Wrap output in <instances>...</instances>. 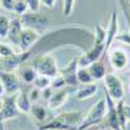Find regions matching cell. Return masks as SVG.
<instances>
[{
	"instance_id": "obj_2",
	"label": "cell",
	"mask_w": 130,
	"mask_h": 130,
	"mask_svg": "<svg viewBox=\"0 0 130 130\" xmlns=\"http://www.w3.org/2000/svg\"><path fill=\"white\" fill-rule=\"evenodd\" d=\"M105 40H107V29H104L100 24H98L96 27H95V32H94L92 46L78 57V65L79 67L87 68L90 64H92L96 60H99L103 56L104 50H105Z\"/></svg>"
},
{
	"instance_id": "obj_16",
	"label": "cell",
	"mask_w": 130,
	"mask_h": 130,
	"mask_svg": "<svg viewBox=\"0 0 130 130\" xmlns=\"http://www.w3.org/2000/svg\"><path fill=\"white\" fill-rule=\"evenodd\" d=\"M98 92V85L96 82L87 83V85H81L79 87L75 90V98L78 100H86L92 98Z\"/></svg>"
},
{
	"instance_id": "obj_31",
	"label": "cell",
	"mask_w": 130,
	"mask_h": 130,
	"mask_svg": "<svg viewBox=\"0 0 130 130\" xmlns=\"http://www.w3.org/2000/svg\"><path fill=\"white\" fill-rule=\"evenodd\" d=\"M27 95H29V99H30L31 103H37V102L40 99V96H42V91H40L39 89L34 87V89L30 90V92H29Z\"/></svg>"
},
{
	"instance_id": "obj_34",
	"label": "cell",
	"mask_w": 130,
	"mask_h": 130,
	"mask_svg": "<svg viewBox=\"0 0 130 130\" xmlns=\"http://www.w3.org/2000/svg\"><path fill=\"white\" fill-rule=\"evenodd\" d=\"M124 115H125V117H126V121L127 122H130V104H126V103H124Z\"/></svg>"
},
{
	"instance_id": "obj_37",
	"label": "cell",
	"mask_w": 130,
	"mask_h": 130,
	"mask_svg": "<svg viewBox=\"0 0 130 130\" xmlns=\"http://www.w3.org/2000/svg\"><path fill=\"white\" fill-rule=\"evenodd\" d=\"M129 12H130V3H129Z\"/></svg>"
},
{
	"instance_id": "obj_14",
	"label": "cell",
	"mask_w": 130,
	"mask_h": 130,
	"mask_svg": "<svg viewBox=\"0 0 130 130\" xmlns=\"http://www.w3.org/2000/svg\"><path fill=\"white\" fill-rule=\"evenodd\" d=\"M22 29H24V25H22V21H21V18L16 17V18L10 20L8 35H7V39L10 42V44L18 47L20 37H21V32H22Z\"/></svg>"
},
{
	"instance_id": "obj_11",
	"label": "cell",
	"mask_w": 130,
	"mask_h": 130,
	"mask_svg": "<svg viewBox=\"0 0 130 130\" xmlns=\"http://www.w3.org/2000/svg\"><path fill=\"white\" fill-rule=\"evenodd\" d=\"M40 37H42L40 32H38L37 30L24 27L22 32H21V37H20V43H18L20 52H26V51L31 50L35 43L40 39Z\"/></svg>"
},
{
	"instance_id": "obj_4",
	"label": "cell",
	"mask_w": 130,
	"mask_h": 130,
	"mask_svg": "<svg viewBox=\"0 0 130 130\" xmlns=\"http://www.w3.org/2000/svg\"><path fill=\"white\" fill-rule=\"evenodd\" d=\"M32 67L35 68L37 73L40 75H47V77H56L59 74V65L55 57L51 56L50 53H43V55H38L32 62Z\"/></svg>"
},
{
	"instance_id": "obj_18",
	"label": "cell",
	"mask_w": 130,
	"mask_h": 130,
	"mask_svg": "<svg viewBox=\"0 0 130 130\" xmlns=\"http://www.w3.org/2000/svg\"><path fill=\"white\" fill-rule=\"evenodd\" d=\"M18 70H20L18 77L24 83H27V85L34 83V79L37 78L38 73H37L35 68L32 67V65H22Z\"/></svg>"
},
{
	"instance_id": "obj_1",
	"label": "cell",
	"mask_w": 130,
	"mask_h": 130,
	"mask_svg": "<svg viewBox=\"0 0 130 130\" xmlns=\"http://www.w3.org/2000/svg\"><path fill=\"white\" fill-rule=\"evenodd\" d=\"M82 111H69L55 116L39 126V130H78L83 121Z\"/></svg>"
},
{
	"instance_id": "obj_13",
	"label": "cell",
	"mask_w": 130,
	"mask_h": 130,
	"mask_svg": "<svg viewBox=\"0 0 130 130\" xmlns=\"http://www.w3.org/2000/svg\"><path fill=\"white\" fill-rule=\"evenodd\" d=\"M30 52L26 51V52H16L14 55L9 56V57H5L2 60V64L4 65V70H8V72H16L17 69H20L22 65L30 59Z\"/></svg>"
},
{
	"instance_id": "obj_35",
	"label": "cell",
	"mask_w": 130,
	"mask_h": 130,
	"mask_svg": "<svg viewBox=\"0 0 130 130\" xmlns=\"http://www.w3.org/2000/svg\"><path fill=\"white\" fill-rule=\"evenodd\" d=\"M4 94H5V91H4V87H3V83L0 82V98H3Z\"/></svg>"
},
{
	"instance_id": "obj_5",
	"label": "cell",
	"mask_w": 130,
	"mask_h": 130,
	"mask_svg": "<svg viewBox=\"0 0 130 130\" xmlns=\"http://www.w3.org/2000/svg\"><path fill=\"white\" fill-rule=\"evenodd\" d=\"M104 89L105 92L109 95L115 102L124 100L125 96V86L121 78L115 73H107L104 77Z\"/></svg>"
},
{
	"instance_id": "obj_39",
	"label": "cell",
	"mask_w": 130,
	"mask_h": 130,
	"mask_svg": "<svg viewBox=\"0 0 130 130\" xmlns=\"http://www.w3.org/2000/svg\"><path fill=\"white\" fill-rule=\"evenodd\" d=\"M129 87H130V83H129Z\"/></svg>"
},
{
	"instance_id": "obj_19",
	"label": "cell",
	"mask_w": 130,
	"mask_h": 130,
	"mask_svg": "<svg viewBox=\"0 0 130 130\" xmlns=\"http://www.w3.org/2000/svg\"><path fill=\"white\" fill-rule=\"evenodd\" d=\"M30 116L34 118L35 121H38L39 124H44L47 120V109L44 105L38 104V103H32L31 108H30Z\"/></svg>"
},
{
	"instance_id": "obj_23",
	"label": "cell",
	"mask_w": 130,
	"mask_h": 130,
	"mask_svg": "<svg viewBox=\"0 0 130 130\" xmlns=\"http://www.w3.org/2000/svg\"><path fill=\"white\" fill-rule=\"evenodd\" d=\"M13 12L17 16H24V14L30 12V8H29V5L25 0H16L14 7H13Z\"/></svg>"
},
{
	"instance_id": "obj_6",
	"label": "cell",
	"mask_w": 130,
	"mask_h": 130,
	"mask_svg": "<svg viewBox=\"0 0 130 130\" xmlns=\"http://www.w3.org/2000/svg\"><path fill=\"white\" fill-rule=\"evenodd\" d=\"M108 61L115 72H124L129 67V53L120 47L111 48L108 52Z\"/></svg>"
},
{
	"instance_id": "obj_17",
	"label": "cell",
	"mask_w": 130,
	"mask_h": 130,
	"mask_svg": "<svg viewBox=\"0 0 130 130\" xmlns=\"http://www.w3.org/2000/svg\"><path fill=\"white\" fill-rule=\"evenodd\" d=\"M87 69H89L90 74L92 75V78H94L95 82L104 79L105 74H107L104 61H102V60H96V61H94L92 64H90L89 67H87Z\"/></svg>"
},
{
	"instance_id": "obj_24",
	"label": "cell",
	"mask_w": 130,
	"mask_h": 130,
	"mask_svg": "<svg viewBox=\"0 0 130 130\" xmlns=\"http://www.w3.org/2000/svg\"><path fill=\"white\" fill-rule=\"evenodd\" d=\"M14 53H16L14 48L10 46L9 43L3 42L2 39H0V57H2V59H5V57H9V56L14 55Z\"/></svg>"
},
{
	"instance_id": "obj_28",
	"label": "cell",
	"mask_w": 130,
	"mask_h": 130,
	"mask_svg": "<svg viewBox=\"0 0 130 130\" xmlns=\"http://www.w3.org/2000/svg\"><path fill=\"white\" fill-rule=\"evenodd\" d=\"M115 40H117L118 43H122L125 46H130V30L122 31V32H117Z\"/></svg>"
},
{
	"instance_id": "obj_12",
	"label": "cell",
	"mask_w": 130,
	"mask_h": 130,
	"mask_svg": "<svg viewBox=\"0 0 130 130\" xmlns=\"http://www.w3.org/2000/svg\"><path fill=\"white\" fill-rule=\"evenodd\" d=\"M78 57L73 59L67 67L62 68L59 70V74L64 78L65 81V85L69 86V87H75L78 86V81H77V70H78Z\"/></svg>"
},
{
	"instance_id": "obj_25",
	"label": "cell",
	"mask_w": 130,
	"mask_h": 130,
	"mask_svg": "<svg viewBox=\"0 0 130 130\" xmlns=\"http://www.w3.org/2000/svg\"><path fill=\"white\" fill-rule=\"evenodd\" d=\"M9 22L10 18H8L5 14H0V39H5L9 30Z\"/></svg>"
},
{
	"instance_id": "obj_10",
	"label": "cell",
	"mask_w": 130,
	"mask_h": 130,
	"mask_svg": "<svg viewBox=\"0 0 130 130\" xmlns=\"http://www.w3.org/2000/svg\"><path fill=\"white\" fill-rule=\"evenodd\" d=\"M3 105L0 109V121H8L16 118L20 115V111L16 105V95H5L2 98Z\"/></svg>"
},
{
	"instance_id": "obj_38",
	"label": "cell",
	"mask_w": 130,
	"mask_h": 130,
	"mask_svg": "<svg viewBox=\"0 0 130 130\" xmlns=\"http://www.w3.org/2000/svg\"><path fill=\"white\" fill-rule=\"evenodd\" d=\"M126 2H129V3H130V0H126Z\"/></svg>"
},
{
	"instance_id": "obj_22",
	"label": "cell",
	"mask_w": 130,
	"mask_h": 130,
	"mask_svg": "<svg viewBox=\"0 0 130 130\" xmlns=\"http://www.w3.org/2000/svg\"><path fill=\"white\" fill-rule=\"evenodd\" d=\"M34 87L39 89L40 91H43V90H46V89L51 87V77L38 74L37 78L34 79Z\"/></svg>"
},
{
	"instance_id": "obj_26",
	"label": "cell",
	"mask_w": 130,
	"mask_h": 130,
	"mask_svg": "<svg viewBox=\"0 0 130 130\" xmlns=\"http://www.w3.org/2000/svg\"><path fill=\"white\" fill-rule=\"evenodd\" d=\"M116 105H117V117H118V122H120L121 127L124 130H126V125H127V121H126V117L124 115V100H120V102H116Z\"/></svg>"
},
{
	"instance_id": "obj_21",
	"label": "cell",
	"mask_w": 130,
	"mask_h": 130,
	"mask_svg": "<svg viewBox=\"0 0 130 130\" xmlns=\"http://www.w3.org/2000/svg\"><path fill=\"white\" fill-rule=\"evenodd\" d=\"M77 81L79 85H87V83H92L95 82L92 75L90 74L89 69L85 68V67H78V70H77Z\"/></svg>"
},
{
	"instance_id": "obj_29",
	"label": "cell",
	"mask_w": 130,
	"mask_h": 130,
	"mask_svg": "<svg viewBox=\"0 0 130 130\" xmlns=\"http://www.w3.org/2000/svg\"><path fill=\"white\" fill-rule=\"evenodd\" d=\"M65 81H64V78L61 77L60 74H57L56 77H53V78H51V87L53 89V90H60V89H64L65 87Z\"/></svg>"
},
{
	"instance_id": "obj_9",
	"label": "cell",
	"mask_w": 130,
	"mask_h": 130,
	"mask_svg": "<svg viewBox=\"0 0 130 130\" xmlns=\"http://www.w3.org/2000/svg\"><path fill=\"white\" fill-rule=\"evenodd\" d=\"M105 103H107V112L104 117V122L105 125L109 127L111 130H124L118 122V117H117V105L116 102L112 98L105 92Z\"/></svg>"
},
{
	"instance_id": "obj_36",
	"label": "cell",
	"mask_w": 130,
	"mask_h": 130,
	"mask_svg": "<svg viewBox=\"0 0 130 130\" xmlns=\"http://www.w3.org/2000/svg\"><path fill=\"white\" fill-rule=\"evenodd\" d=\"M0 130H4V125H3V121H0Z\"/></svg>"
},
{
	"instance_id": "obj_40",
	"label": "cell",
	"mask_w": 130,
	"mask_h": 130,
	"mask_svg": "<svg viewBox=\"0 0 130 130\" xmlns=\"http://www.w3.org/2000/svg\"><path fill=\"white\" fill-rule=\"evenodd\" d=\"M99 130H103V129H99Z\"/></svg>"
},
{
	"instance_id": "obj_27",
	"label": "cell",
	"mask_w": 130,
	"mask_h": 130,
	"mask_svg": "<svg viewBox=\"0 0 130 130\" xmlns=\"http://www.w3.org/2000/svg\"><path fill=\"white\" fill-rule=\"evenodd\" d=\"M74 5H75V0H64V3H62V14H64V17H69L73 13Z\"/></svg>"
},
{
	"instance_id": "obj_3",
	"label": "cell",
	"mask_w": 130,
	"mask_h": 130,
	"mask_svg": "<svg viewBox=\"0 0 130 130\" xmlns=\"http://www.w3.org/2000/svg\"><path fill=\"white\" fill-rule=\"evenodd\" d=\"M107 112V103H105V98H102L100 100H98L89 111V113L83 117V121L79 125L78 130H87L91 126H96L104 121Z\"/></svg>"
},
{
	"instance_id": "obj_20",
	"label": "cell",
	"mask_w": 130,
	"mask_h": 130,
	"mask_svg": "<svg viewBox=\"0 0 130 130\" xmlns=\"http://www.w3.org/2000/svg\"><path fill=\"white\" fill-rule=\"evenodd\" d=\"M31 102L29 99V95L24 91H20L16 94V105L21 113H29L31 108Z\"/></svg>"
},
{
	"instance_id": "obj_7",
	"label": "cell",
	"mask_w": 130,
	"mask_h": 130,
	"mask_svg": "<svg viewBox=\"0 0 130 130\" xmlns=\"http://www.w3.org/2000/svg\"><path fill=\"white\" fill-rule=\"evenodd\" d=\"M21 21H22L24 27L37 30L38 32L40 30H46L50 24V20L44 14H40L39 12H29L21 16Z\"/></svg>"
},
{
	"instance_id": "obj_30",
	"label": "cell",
	"mask_w": 130,
	"mask_h": 130,
	"mask_svg": "<svg viewBox=\"0 0 130 130\" xmlns=\"http://www.w3.org/2000/svg\"><path fill=\"white\" fill-rule=\"evenodd\" d=\"M16 0H0V9H4L5 12H13Z\"/></svg>"
},
{
	"instance_id": "obj_15",
	"label": "cell",
	"mask_w": 130,
	"mask_h": 130,
	"mask_svg": "<svg viewBox=\"0 0 130 130\" xmlns=\"http://www.w3.org/2000/svg\"><path fill=\"white\" fill-rule=\"evenodd\" d=\"M68 96H69V92L65 89H60V90L53 91L51 98L47 100L48 108H51V109H59V108H61L65 103H67Z\"/></svg>"
},
{
	"instance_id": "obj_8",
	"label": "cell",
	"mask_w": 130,
	"mask_h": 130,
	"mask_svg": "<svg viewBox=\"0 0 130 130\" xmlns=\"http://www.w3.org/2000/svg\"><path fill=\"white\" fill-rule=\"evenodd\" d=\"M0 82L3 83V87L7 95H16L17 92L21 91L20 77L16 74V72L2 70L0 72Z\"/></svg>"
},
{
	"instance_id": "obj_32",
	"label": "cell",
	"mask_w": 130,
	"mask_h": 130,
	"mask_svg": "<svg viewBox=\"0 0 130 130\" xmlns=\"http://www.w3.org/2000/svg\"><path fill=\"white\" fill-rule=\"evenodd\" d=\"M27 3L29 8H30V12H39L40 9V0H25Z\"/></svg>"
},
{
	"instance_id": "obj_33",
	"label": "cell",
	"mask_w": 130,
	"mask_h": 130,
	"mask_svg": "<svg viewBox=\"0 0 130 130\" xmlns=\"http://www.w3.org/2000/svg\"><path fill=\"white\" fill-rule=\"evenodd\" d=\"M56 4V0H40V5H44L46 8H53Z\"/></svg>"
}]
</instances>
